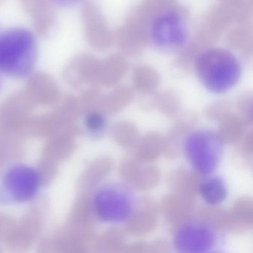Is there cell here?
Here are the masks:
<instances>
[{"instance_id":"8","label":"cell","mask_w":253,"mask_h":253,"mask_svg":"<svg viewBox=\"0 0 253 253\" xmlns=\"http://www.w3.org/2000/svg\"><path fill=\"white\" fill-rule=\"evenodd\" d=\"M200 196L203 201L211 207L220 205L226 201L229 194L226 181L220 176H205L198 186Z\"/></svg>"},{"instance_id":"2","label":"cell","mask_w":253,"mask_h":253,"mask_svg":"<svg viewBox=\"0 0 253 253\" xmlns=\"http://www.w3.org/2000/svg\"><path fill=\"white\" fill-rule=\"evenodd\" d=\"M195 75L210 92L221 94L230 91L241 79V65L236 56L224 48H211L198 54Z\"/></svg>"},{"instance_id":"10","label":"cell","mask_w":253,"mask_h":253,"mask_svg":"<svg viewBox=\"0 0 253 253\" xmlns=\"http://www.w3.org/2000/svg\"><path fill=\"white\" fill-rule=\"evenodd\" d=\"M55 5L64 8H71L76 6L82 0H51Z\"/></svg>"},{"instance_id":"1","label":"cell","mask_w":253,"mask_h":253,"mask_svg":"<svg viewBox=\"0 0 253 253\" xmlns=\"http://www.w3.org/2000/svg\"><path fill=\"white\" fill-rule=\"evenodd\" d=\"M38 38L29 28L19 26L0 33V72L4 77L23 79L36 67Z\"/></svg>"},{"instance_id":"11","label":"cell","mask_w":253,"mask_h":253,"mask_svg":"<svg viewBox=\"0 0 253 253\" xmlns=\"http://www.w3.org/2000/svg\"><path fill=\"white\" fill-rule=\"evenodd\" d=\"M3 75L0 72V92L2 91V87H3Z\"/></svg>"},{"instance_id":"9","label":"cell","mask_w":253,"mask_h":253,"mask_svg":"<svg viewBox=\"0 0 253 253\" xmlns=\"http://www.w3.org/2000/svg\"><path fill=\"white\" fill-rule=\"evenodd\" d=\"M85 126L86 129L93 134H102L107 126V120L103 114L91 112L85 116Z\"/></svg>"},{"instance_id":"4","label":"cell","mask_w":253,"mask_h":253,"mask_svg":"<svg viewBox=\"0 0 253 253\" xmlns=\"http://www.w3.org/2000/svg\"><path fill=\"white\" fill-rule=\"evenodd\" d=\"M183 153L192 169L203 176L212 174L223 158L222 136L210 128L191 131L183 142Z\"/></svg>"},{"instance_id":"6","label":"cell","mask_w":253,"mask_h":253,"mask_svg":"<svg viewBox=\"0 0 253 253\" xmlns=\"http://www.w3.org/2000/svg\"><path fill=\"white\" fill-rule=\"evenodd\" d=\"M189 33L184 16L177 10H167L156 16L151 23L149 41L158 51L175 53L186 45Z\"/></svg>"},{"instance_id":"5","label":"cell","mask_w":253,"mask_h":253,"mask_svg":"<svg viewBox=\"0 0 253 253\" xmlns=\"http://www.w3.org/2000/svg\"><path fill=\"white\" fill-rule=\"evenodd\" d=\"M172 247L180 253H217L226 244L224 234L214 223L204 219H191L173 234Z\"/></svg>"},{"instance_id":"7","label":"cell","mask_w":253,"mask_h":253,"mask_svg":"<svg viewBox=\"0 0 253 253\" xmlns=\"http://www.w3.org/2000/svg\"><path fill=\"white\" fill-rule=\"evenodd\" d=\"M41 186L38 171L26 165H16L4 174L0 200L5 204H24L35 198Z\"/></svg>"},{"instance_id":"3","label":"cell","mask_w":253,"mask_h":253,"mask_svg":"<svg viewBox=\"0 0 253 253\" xmlns=\"http://www.w3.org/2000/svg\"><path fill=\"white\" fill-rule=\"evenodd\" d=\"M137 198L131 187L120 181L108 182L96 189L91 207L97 217L104 223H125L134 214Z\"/></svg>"}]
</instances>
